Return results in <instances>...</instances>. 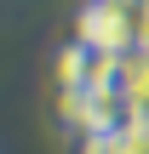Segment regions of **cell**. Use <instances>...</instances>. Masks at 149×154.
Here are the masks:
<instances>
[{
    "instance_id": "obj_1",
    "label": "cell",
    "mask_w": 149,
    "mask_h": 154,
    "mask_svg": "<svg viewBox=\"0 0 149 154\" xmlns=\"http://www.w3.org/2000/svg\"><path fill=\"white\" fill-rule=\"evenodd\" d=\"M75 40L98 57H132L144 46V6L138 0H80Z\"/></svg>"
},
{
    "instance_id": "obj_2",
    "label": "cell",
    "mask_w": 149,
    "mask_h": 154,
    "mask_svg": "<svg viewBox=\"0 0 149 154\" xmlns=\"http://www.w3.org/2000/svg\"><path fill=\"white\" fill-rule=\"evenodd\" d=\"M92 69H98V51H86L80 40H69V46L52 57V74H57L63 91H86V86H92Z\"/></svg>"
}]
</instances>
